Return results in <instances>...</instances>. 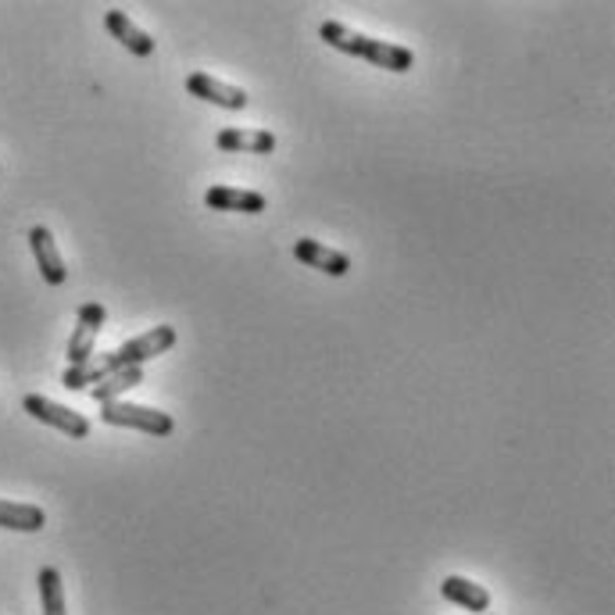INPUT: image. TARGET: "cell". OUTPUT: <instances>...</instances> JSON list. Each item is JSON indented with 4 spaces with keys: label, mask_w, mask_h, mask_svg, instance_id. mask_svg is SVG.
I'll return each mask as SVG.
<instances>
[{
    "label": "cell",
    "mask_w": 615,
    "mask_h": 615,
    "mask_svg": "<svg viewBox=\"0 0 615 615\" xmlns=\"http://www.w3.org/2000/svg\"><path fill=\"white\" fill-rule=\"evenodd\" d=\"M319 36L329 43V47H337L343 54H354V57H365L369 65L386 68V72H408L415 65V54L408 47H400V43L372 40L365 33H354V29L340 25V22H322Z\"/></svg>",
    "instance_id": "obj_1"
},
{
    "label": "cell",
    "mask_w": 615,
    "mask_h": 615,
    "mask_svg": "<svg viewBox=\"0 0 615 615\" xmlns=\"http://www.w3.org/2000/svg\"><path fill=\"white\" fill-rule=\"evenodd\" d=\"M100 419L108 426H125V429H140V433L151 437H168L176 429V419L168 411H157L147 405H129V400H111V405H100Z\"/></svg>",
    "instance_id": "obj_2"
},
{
    "label": "cell",
    "mask_w": 615,
    "mask_h": 615,
    "mask_svg": "<svg viewBox=\"0 0 615 615\" xmlns=\"http://www.w3.org/2000/svg\"><path fill=\"white\" fill-rule=\"evenodd\" d=\"M172 343H176V329H172V326H154L151 333H143L136 340L122 343L119 351H111V362H114V369H143V362L165 354Z\"/></svg>",
    "instance_id": "obj_3"
},
{
    "label": "cell",
    "mask_w": 615,
    "mask_h": 615,
    "mask_svg": "<svg viewBox=\"0 0 615 615\" xmlns=\"http://www.w3.org/2000/svg\"><path fill=\"white\" fill-rule=\"evenodd\" d=\"M22 408H25L29 415H33V419L47 422V426H54V429H62V433L72 437V440L90 437V422H86L79 411H72V408H65V405H57V400H51V397L25 394Z\"/></svg>",
    "instance_id": "obj_4"
},
{
    "label": "cell",
    "mask_w": 615,
    "mask_h": 615,
    "mask_svg": "<svg viewBox=\"0 0 615 615\" xmlns=\"http://www.w3.org/2000/svg\"><path fill=\"white\" fill-rule=\"evenodd\" d=\"M186 90H190V97H200V100H208V105L226 108V111H243L248 108V100H251L240 86L211 79L208 72H190V76H186Z\"/></svg>",
    "instance_id": "obj_5"
},
{
    "label": "cell",
    "mask_w": 615,
    "mask_h": 615,
    "mask_svg": "<svg viewBox=\"0 0 615 615\" xmlns=\"http://www.w3.org/2000/svg\"><path fill=\"white\" fill-rule=\"evenodd\" d=\"M105 305H97V300H86L79 308V326L76 333L68 340V365H83L94 358V340L100 333V326H105Z\"/></svg>",
    "instance_id": "obj_6"
},
{
    "label": "cell",
    "mask_w": 615,
    "mask_h": 615,
    "mask_svg": "<svg viewBox=\"0 0 615 615\" xmlns=\"http://www.w3.org/2000/svg\"><path fill=\"white\" fill-rule=\"evenodd\" d=\"M29 248H33V257H36V265H40V276L47 279L51 286H62L68 279L65 257H62V251H57V243H54L47 226H33V229H29Z\"/></svg>",
    "instance_id": "obj_7"
},
{
    "label": "cell",
    "mask_w": 615,
    "mask_h": 615,
    "mask_svg": "<svg viewBox=\"0 0 615 615\" xmlns=\"http://www.w3.org/2000/svg\"><path fill=\"white\" fill-rule=\"evenodd\" d=\"M294 257L297 262H305L308 268H319L326 276H348L351 272V257L343 251L326 248L319 240H297L294 243Z\"/></svg>",
    "instance_id": "obj_8"
},
{
    "label": "cell",
    "mask_w": 615,
    "mask_h": 615,
    "mask_svg": "<svg viewBox=\"0 0 615 615\" xmlns=\"http://www.w3.org/2000/svg\"><path fill=\"white\" fill-rule=\"evenodd\" d=\"M219 151L229 154H272L276 151V136L268 133V129H237V125H226L219 129Z\"/></svg>",
    "instance_id": "obj_9"
},
{
    "label": "cell",
    "mask_w": 615,
    "mask_h": 615,
    "mask_svg": "<svg viewBox=\"0 0 615 615\" xmlns=\"http://www.w3.org/2000/svg\"><path fill=\"white\" fill-rule=\"evenodd\" d=\"M205 205L211 211H243V215H262L268 208L265 194L257 190H237V186H211L205 194Z\"/></svg>",
    "instance_id": "obj_10"
},
{
    "label": "cell",
    "mask_w": 615,
    "mask_h": 615,
    "mask_svg": "<svg viewBox=\"0 0 615 615\" xmlns=\"http://www.w3.org/2000/svg\"><path fill=\"white\" fill-rule=\"evenodd\" d=\"M105 25H108V33H111L114 40H119L129 54H136V57H151V54H154V40H151L147 33H143V29H136L133 19H129L125 11L111 8V11L105 14Z\"/></svg>",
    "instance_id": "obj_11"
},
{
    "label": "cell",
    "mask_w": 615,
    "mask_h": 615,
    "mask_svg": "<svg viewBox=\"0 0 615 615\" xmlns=\"http://www.w3.org/2000/svg\"><path fill=\"white\" fill-rule=\"evenodd\" d=\"M440 594L451 601V605L465 608L472 615H483L486 608H491V591L472 580H462V576H448L440 583Z\"/></svg>",
    "instance_id": "obj_12"
},
{
    "label": "cell",
    "mask_w": 615,
    "mask_h": 615,
    "mask_svg": "<svg viewBox=\"0 0 615 615\" xmlns=\"http://www.w3.org/2000/svg\"><path fill=\"white\" fill-rule=\"evenodd\" d=\"M47 526V512L40 505H22V501L0 497V529H19V534H36Z\"/></svg>",
    "instance_id": "obj_13"
},
{
    "label": "cell",
    "mask_w": 615,
    "mask_h": 615,
    "mask_svg": "<svg viewBox=\"0 0 615 615\" xmlns=\"http://www.w3.org/2000/svg\"><path fill=\"white\" fill-rule=\"evenodd\" d=\"M111 372H114L111 354H94L90 362L68 365L62 376V386H68V391H86V386H97L105 376H111Z\"/></svg>",
    "instance_id": "obj_14"
},
{
    "label": "cell",
    "mask_w": 615,
    "mask_h": 615,
    "mask_svg": "<svg viewBox=\"0 0 615 615\" xmlns=\"http://www.w3.org/2000/svg\"><path fill=\"white\" fill-rule=\"evenodd\" d=\"M143 383V369H114L111 376H105L97 386H90L94 400H100V405H111V400H119L129 386Z\"/></svg>",
    "instance_id": "obj_15"
},
{
    "label": "cell",
    "mask_w": 615,
    "mask_h": 615,
    "mask_svg": "<svg viewBox=\"0 0 615 615\" xmlns=\"http://www.w3.org/2000/svg\"><path fill=\"white\" fill-rule=\"evenodd\" d=\"M36 583H40L43 615H68L65 612V591H62V572H57L54 565H43Z\"/></svg>",
    "instance_id": "obj_16"
},
{
    "label": "cell",
    "mask_w": 615,
    "mask_h": 615,
    "mask_svg": "<svg viewBox=\"0 0 615 615\" xmlns=\"http://www.w3.org/2000/svg\"><path fill=\"white\" fill-rule=\"evenodd\" d=\"M483 615H497V612H483Z\"/></svg>",
    "instance_id": "obj_17"
}]
</instances>
